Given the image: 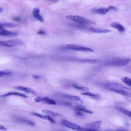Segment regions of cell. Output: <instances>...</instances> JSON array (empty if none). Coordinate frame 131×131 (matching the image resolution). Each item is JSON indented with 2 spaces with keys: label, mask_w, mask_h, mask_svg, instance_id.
<instances>
[{
  "label": "cell",
  "mask_w": 131,
  "mask_h": 131,
  "mask_svg": "<svg viewBox=\"0 0 131 131\" xmlns=\"http://www.w3.org/2000/svg\"><path fill=\"white\" fill-rule=\"evenodd\" d=\"M43 97L41 96H38L36 97L35 99V101L37 103H38L40 101H42Z\"/></svg>",
  "instance_id": "cell-30"
},
{
  "label": "cell",
  "mask_w": 131,
  "mask_h": 131,
  "mask_svg": "<svg viewBox=\"0 0 131 131\" xmlns=\"http://www.w3.org/2000/svg\"><path fill=\"white\" fill-rule=\"evenodd\" d=\"M0 25L3 27L9 28H15L18 26V25L13 23H6L0 24Z\"/></svg>",
  "instance_id": "cell-21"
},
{
  "label": "cell",
  "mask_w": 131,
  "mask_h": 131,
  "mask_svg": "<svg viewBox=\"0 0 131 131\" xmlns=\"http://www.w3.org/2000/svg\"><path fill=\"white\" fill-rule=\"evenodd\" d=\"M72 86L76 89L84 92H87L89 91V89L86 87L80 86L74 84L72 85Z\"/></svg>",
  "instance_id": "cell-25"
},
{
  "label": "cell",
  "mask_w": 131,
  "mask_h": 131,
  "mask_svg": "<svg viewBox=\"0 0 131 131\" xmlns=\"http://www.w3.org/2000/svg\"><path fill=\"white\" fill-rule=\"evenodd\" d=\"M83 131H96L97 130L89 128H83Z\"/></svg>",
  "instance_id": "cell-33"
},
{
  "label": "cell",
  "mask_w": 131,
  "mask_h": 131,
  "mask_svg": "<svg viewBox=\"0 0 131 131\" xmlns=\"http://www.w3.org/2000/svg\"><path fill=\"white\" fill-rule=\"evenodd\" d=\"M66 18L79 24L83 25L95 24V22L89 19L80 16L74 15H68Z\"/></svg>",
  "instance_id": "cell-1"
},
{
  "label": "cell",
  "mask_w": 131,
  "mask_h": 131,
  "mask_svg": "<svg viewBox=\"0 0 131 131\" xmlns=\"http://www.w3.org/2000/svg\"><path fill=\"white\" fill-rule=\"evenodd\" d=\"M64 105L77 108H86V107L81 104L77 102H64L63 103Z\"/></svg>",
  "instance_id": "cell-12"
},
{
  "label": "cell",
  "mask_w": 131,
  "mask_h": 131,
  "mask_svg": "<svg viewBox=\"0 0 131 131\" xmlns=\"http://www.w3.org/2000/svg\"><path fill=\"white\" fill-rule=\"evenodd\" d=\"M81 94L82 95L89 96L96 100H100L101 98V96L100 94H94L90 92H87L81 93Z\"/></svg>",
  "instance_id": "cell-18"
},
{
  "label": "cell",
  "mask_w": 131,
  "mask_h": 131,
  "mask_svg": "<svg viewBox=\"0 0 131 131\" xmlns=\"http://www.w3.org/2000/svg\"><path fill=\"white\" fill-rule=\"evenodd\" d=\"M82 62L89 63H101V62L102 61L101 60L99 59H87L82 60Z\"/></svg>",
  "instance_id": "cell-23"
},
{
  "label": "cell",
  "mask_w": 131,
  "mask_h": 131,
  "mask_svg": "<svg viewBox=\"0 0 131 131\" xmlns=\"http://www.w3.org/2000/svg\"><path fill=\"white\" fill-rule=\"evenodd\" d=\"M42 112L43 113L47 115H51L56 116H59L60 115V114L58 113L48 110H42Z\"/></svg>",
  "instance_id": "cell-24"
},
{
  "label": "cell",
  "mask_w": 131,
  "mask_h": 131,
  "mask_svg": "<svg viewBox=\"0 0 131 131\" xmlns=\"http://www.w3.org/2000/svg\"><path fill=\"white\" fill-rule=\"evenodd\" d=\"M65 47L67 49L71 50L88 52H94L93 50L90 48L74 44H67L66 45Z\"/></svg>",
  "instance_id": "cell-2"
},
{
  "label": "cell",
  "mask_w": 131,
  "mask_h": 131,
  "mask_svg": "<svg viewBox=\"0 0 131 131\" xmlns=\"http://www.w3.org/2000/svg\"><path fill=\"white\" fill-rule=\"evenodd\" d=\"M123 81L127 85L131 86V79L128 77H125L122 79Z\"/></svg>",
  "instance_id": "cell-28"
},
{
  "label": "cell",
  "mask_w": 131,
  "mask_h": 131,
  "mask_svg": "<svg viewBox=\"0 0 131 131\" xmlns=\"http://www.w3.org/2000/svg\"><path fill=\"white\" fill-rule=\"evenodd\" d=\"M116 130H120V131H125L126 130H125V129H118Z\"/></svg>",
  "instance_id": "cell-37"
},
{
  "label": "cell",
  "mask_w": 131,
  "mask_h": 131,
  "mask_svg": "<svg viewBox=\"0 0 131 131\" xmlns=\"http://www.w3.org/2000/svg\"><path fill=\"white\" fill-rule=\"evenodd\" d=\"M118 110L122 113L131 117V111L121 108H119Z\"/></svg>",
  "instance_id": "cell-27"
},
{
  "label": "cell",
  "mask_w": 131,
  "mask_h": 131,
  "mask_svg": "<svg viewBox=\"0 0 131 131\" xmlns=\"http://www.w3.org/2000/svg\"><path fill=\"white\" fill-rule=\"evenodd\" d=\"M109 90L122 95L131 97V93L126 90L117 89H111Z\"/></svg>",
  "instance_id": "cell-14"
},
{
  "label": "cell",
  "mask_w": 131,
  "mask_h": 131,
  "mask_svg": "<svg viewBox=\"0 0 131 131\" xmlns=\"http://www.w3.org/2000/svg\"><path fill=\"white\" fill-rule=\"evenodd\" d=\"M67 99L70 100L74 101H80L81 102L83 101L79 97L77 96L66 95L64 96Z\"/></svg>",
  "instance_id": "cell-19"
},
{
  "label": "cell",
  "mask_w": 131,
  "mask_h": 131,
  "mask_svg": "<svg viewBox=\"0 0 131 131\" xmlns=\"http://www.w3.org/2000/svg\"><path fill=\"white\" fill-rule=\"evenodd\" d=\"M32 114L42 119L49 120L50 117L48 115H43L36 113H32Z\"/></svg>",
  "instance_id": "cell-22"
},
{
  "label": "cell",
  "mask_w": 131,
  "mask_h": 131,
  "mask_svg": "<svg viewBox=\"0 0 131 131\" xmlns=\"http://www.w3.org/2000/svg\"><path fill=\"white\" fill-rule=\"evenodd\" d=\"M15 88L17 89L32 94H35V92L33 89L30 88L21 86H18L16 87Z\"/></svg>",
  "instance_id": "cell-16"
},
{
  "label": "cell",
  "mask_w": 131,
  "mask_h": 131,
  "mask_svg": "<svg viewBox=\"0 0 131 131\" xmlns=\"http://www.w3.org/2000/svg\"><path fill=\"white\" fill-rule=\"evenodd\" d=\"M12 73V72L9 70L2 71L0 72V77L4 76L10 75Z\"/></svg>",
  "instance_id": "cell-26"
},
{
  "label": "cell",
  "mask_w": 131,
  "mask_h": 131,
  "mask_svg": "<svg viewBox=\"0 0 131 131\" xmlns=\"http://www.w3.org/2000/svg\"><path fill=\"white\" fill-rule=\"evenodd\" d=\"M14 19L15 21H19V19H20L19 18H14Z\"/></svg>",
  "instance_id": "cell-36"
},
{
  "label": "cell",
  "mask_w": 131,
  "mask_h": 131,
  "mask_svg": "<svg viewBox=\"0 0 131 131\" xmlns=\"http://www.w3.org/2000/svg\"><path fill=\"white\" fill-rule=\"evenodd\" d=\"M40 10L38 8L36 7L33 9L32 14L33 16L39 21L42 22H44V20L40 14Z\"/></svg>",
  "instance_id": "cell-13"
},
{
  "label": "cell",
  "mask_w": 131,
  "mask_h": 131,
  "mask_svg": "<svg viewBox=\"0 0 131 131\" xmlns=\"http://www.w3.org/2000/svg\"><path fill=\"white\" fill-rule=\"evenodd\" d=\"M110 10H113L116 11H117L119 9L117 7L113 6H110L107 8L102 7L97 9H92L91 10L92 12L94 13L101 15H104Z\"/></svg>",
  "instance_id": "cell-3"
},
{
  "label": "cell",
  "mask_w": 131,
  "mask_h": 131,
  "mask_svg": "<svg viewBox=\"0 0 131 131\" xmlns=\"http://www.w3.org/2000/svg\"><path fill=\"white\" fill-rule=\"evenodd\" d=\"M16 121L18 123H23L31 126H35V123L32 121L23 118L17 117L15 118Z\"/></svg>",
  "instance_id": "cell-9"
},
{
  "label": "cell",
  "mask_w": 131,
  "mask_h": 131,
  "mask_svg": "<svg viewBox=\"0 0 131 131\" xmlns=\"http://www.w3.org/2000/svg\"><path fill=\"white\" fill-rule=\"evenodd\" d=\"M89 29L91 31L98 34H105L111 32L110 29L90 27Z\"/></svg>",
  "instance_id": "cell-10"
},
{
  "label": "cell",
  "mask_w": 131,
  "mask_h": 131,
  "mask_svg": "<svg viewBox=\"0 0 131 131\" xmlns=\"http://www.w3.org/2000/svg\"><path fill=\"white\" fill-rule=\"evenodd\" d=\"M3 9L2 8L0 7V13H1L2 12H3Z\"/></svg>",
  "instance_id": "cell-38"
},
{
  "label": "cell",
  "mask_w": 131,
  "mask_h": 131,
  "mask_svg": "<svg viewBox=\"0 0 131 131\" xmlns=\"http://www.w3.org/2000/svg\"><path fill=\"white\" fill-rule=\"evenodd\" d=\"M12 95H15L19 96L26 98H28V97L25 94L19 92H12L8 93L6 94L2 95V97H5Z\"/></svg>",
  "instance_id": "cell-17"
},
{
  "label": "cell",
  "mask_w": 131,
  "mask_h": 131,
  "mask_svg": "<svg viewBox=\"0 0 131 131\" xmlns=\"http://www.w3.org/2000/svg\"><path fill=\"white\" fill-rule=\"evenodd\" d=\"M110 27L117 29L121 33L124 32L125 30V27L120 23L117 22H112L110 25Z\"/></svg>",
  "instance_id": "cell-11"
},
{
  "label": "cell",
  "mask_w": 131,
  "mask_h": 131,
  "mask_svg": "<svg viewBox=\"0 0 131 131\" xmlns=\"http://www.w3.org/2000/svg\"><path fill=\"white\" fill-rule=\"evenodd\" d=\"M129 58H116L114 59L110 62L111 65L117 66H122L128 64L130 61Z\"/></svg>",
  "instance_id": "cell-4"
},
{
  "label": "cell",
  "mask_w": 131,
  "mask_h": 131,
  "mask_svg": "<svg viewBox=\"0 0 131 131\" xmlns=\"http://www.w3.org/2000/svg\"><path fill=\"white\" fill-rule=\"evenodd\" d=\"M101 122L100 121L95 122L88 124L87 126L88 128L97 130L100 128Z\"/></svg>",
  "instance_id": "cell-15"
},
{
  "label": "cell",
  "mask_w": 131,
  "mask_h": 131,
  "mask_svg": "<svg viewBox=\"0 0 131 131\" xmlns=\"http://www.w3.org/2000/svg\"><path fill=\"white\" fill-rule=\"evenodd\" d=\"M23 42L21 40L18 39H13L6 41H1V46L8 47H12L15 46L23 44Z\"/></svg>",
  "instance_id": "cell-5"
},
{
  "label": "cell",
  "mask_w": 131,
  "mask_h": 131,
  "mask_svg": "<svg viewBox=\"0 0 131 131\" xmlns=\"http://www.w3.org/2000/svg\"><path fill=\"white\" fill-rule=\"evenodd\" d=\"M46 103L51 105H56V102L54 100L47 97H43L42 101Z\"/></svg>",
  "instance_id": "cell-20"
},
{
  "label": "cell",
  "mask_w": 131,
  "mask_h": 131,
  "mask_svg": "<svg viewBox=\"0 0 131 131\" xmlns=\"http://www.w3.org/2000/svg\"><path fill=\"white\" fill-rule=\"evenodd\" d=\"M75 110L78 111H81L91 114H92L93 113L92 112L86 109L85 108H76Z\"/></svg>",
  "instance_id": "cell-29"
},
{
  "label": "cell",
  "mask_w": 131,
  "mask_h": 131,
  "mask_svg": "<svg viewBox=\"0 0 131 131\" xmlns=\"http://www.w3.org/2000/svg\"><path fill=\"white\" fill-rule=\"evenodd\" d=\"M46 34V31L42 30H39L37 33V34L40 35H45Z\"/></svg>",
  "instance_id": "cell-31"
},
{
  "label": "cell",
  "mask_w": 131,
  "mask_h": 131,
  "mask_svg": "<svg viewBox=\"0 0 131 131\" xmlns=\"http://www.w3.org/2000/svg\"><path fill=\"white\" fill-rule=\"evenodd\" d=\"M75 114L79 116L83 117L84 116V115L83 113L78 111L75 112Z\"/></svg>",
  "instance_id": "cell-32"
},
{
  "label": "cell",
  "mask_w": 131,
  "mask_h": 131,
  "mask_svg": "<svg viewBox=\"0 0 131 131\" xmlns=\"http://www.w3.org/2000/svg\"><path fill=\"white\" fill-rule=\"evenodd\" d=\"M3 26L0 25V34L1 35L7 36H14L17 35V33L9 31L5 29Z\"/></svg>",
  "instance_id": "cell-8"
},
{
  "label": "cell",
  "mask_w": 131,
  "mask_h": 131,
  "mask_svg": "<svg viewBox=\"0 0 131 131\" xmlns=\"http://www.w3.org/2000/svg\"></svg>",
  "instance_id": "cell-39"
},
{
  "label": "cell",
  "mask_w": 131,
  "mask_h": 131,
  "mask_svg": "<svg viewBox=\"0 0 131 131\" xmlns=\"http://www.w3.org/2000/svg\"><path fill=\"white\" fill-rule=\"evenodd\" d=\"M0 130L4 131H6L7 130V129L5 127L0 125Z\"/></svg>",
  "instance_id": "cell-35"
},
{
  "label": "cell",
  "mask_w": 131,
  "mask_h": 131,
  "mask_svg": "<svg viewBox=\"0 0 131 131\" xmlns=\"http://www.w3.org/2000/svg\"><path fill=\"white\" fill-rule=\"evenodd\" d=\"M61 123L64 126L72 129L77 131H83V128L81 126L67 120H63L62 121Z\"/></svg>",
  "instance_id": "cell-6"
},
{
  "label": "cell",
  "mask_w": 131,
  "mask_h": 131,
  "mask_svg": "<svg viewBox=\"0 0 131 131\" xmlns=\"http://www.w3.org/2000/svg\"><path fill=\"white\" fill-rule=\"evenodd\" d=\"M32 77L36 79H40L41 78V77L40 76L36 75H33Z\"/></svg>",
  "instance_id": "cell-34"
},
{
  "label": "cell",
  "mask_w": 131,
  "mask_h": 131,
  "mask_svg": "<svg viewBox=\"0 0 131 131\" xmlns=\"http://www.w3.org/2000/svg\"><path fill=\"white\" fill-rule=\"evenodd\" d=\"M105 86L109 89H111L122 88L126 89H129L123 84L116 82H113L106 84Z\"/></svg>",
  "instance_id": "cell-7"
}]
</instances>
